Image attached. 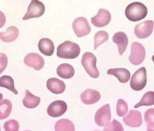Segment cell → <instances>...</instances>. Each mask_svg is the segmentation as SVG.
<instances>
[{
    "instance_id": "cell-1",
    "label": "cell",
    "mask_w": 154,
    "mask_h": 131,
    "mask_svg": "<svg viewBox=\"0 0 154 131\" xmlns=\"http://www.w3.org/2000/svg\"><path fill=\"white\" fill-rule=\"evenodd\" d=\"M147 7L139 2H134L129 4L125 10L127 18L132 22L142 20L147 16Z\"/></svg>"
},
{
    "instance_id": "cell-2",
    "label": "cell",
    "mask_w": 154,
    "mask_h": 131,
    "mask_svg": "<svg viewBox=\"0 0 154 131\" xmlns=\"http://www.w3.org/2000/svg\"><path fill=\"white\" fill-rule=\"evenodd\" d=\"M80 52L81 48L78 44L67 40L59 45L57 48V55L62 59H74L77 58Z\"/></svg>"
},
{
    "instance_id": "cell-3",
    "label": "cell",
    "mask_w": 154,
    "mask_h": 131,
    "mask_svg": "<svg viewBox=\"0 0 154 131\" xmlns=\"http://www.w3.org/2000/svg\"><path fill=\"white\" fill-rule=\"evenodd\" d=\"M82 65L87 73L93 78H97L99 76V71L97 68V58L93 54L86 52L83 55Z\"/></svg>"
},
{
    "instance_id": "cell-4",
    "label": "cell",
    "mask_w": 154,
    "mask_h": 131,
    "mask_svg": "<svg viewBox=\"0 0 154 131\" xmlns=\"http://www.w3.org/2000/svg\"><path fill=\"white\" fill-rule=\"evenodd\" d=\"M130 86L135 91H140L147 84V71L144 67L139 68L132 75L130 81Z\"/></svg>"
},
{
    "instance_id": "cell-5",
    "label": "cell",
    "mask_w": 154,
    "mask_h": 131,
    "mask_svg": "<svg viewBox=\"0 0 154 131\" xmlns=\"http://www.w3.org/2000/svg\"><path fill=\"white\" fill-rule=\"evenodd\" d=\"M146 57V50L143 45L138 42H134L131 45L129 61L134 66H139L143 63Z\"/></svg>"
},
{
    "instance_id": "cell-6",
    "label": "cell",
    "mask_w": 154,
    "mask_h": 131,
    "mask_svg": "<svg viewBox=\"0 0 154 131\" xmlns=\"http://www.w3.org/2000/svg\"><path fill=\"white\" fill-rule=\"evenodd\" d=\"M45 11L44 4L38 0H33L28 7V10L23 17V20H28L32 18L42 16Z\"/></svg>"
},
{
    "instance_id": "cell-7",
    "label": "cell",
    "mask_w": 154,
    "mask_h": 131,
    "mask_svg": "<svg viewBox=\"0 0 154 131\" xmlns=\"http://www.w3.org/2000/svg\"><path fill=\"white\" fill-rule=\"evenodd\" d=\"M72 28L78 38H81L91 32V27L84 17H78L72 23Z\"/></svg>"
},
{
    "instance_id": "cell-8",
    "label": "cell",
    "mask_w": 154,
    "mask_h": 131,
    "mask_svg": "<svg viewBox=\"0 0 154 131\" xmlns=\"http://www.w3.org/2000/svg\"><path fill=\"white\" fill-rule=\"evenodd\" d=\"M154 22L152 20H147L135 26L134 33L139 39H146L149 37L153 31Z\"/></svg>"
},
{
    "instance_id": "cell-9",
    "label": "cell",
    "mask_w": 154,
    "mask_h": 131,
    "mask_svg": "<svg viewBox=\"0 0 154 131\" xmlns=\"http://www.w3.org/2000/svg\"><path fill=\"white\" fill-rule=\"evenodd\" d=\"M111 119V115L109 104H106L98 109L94 117L95 123L100 127L106 126L110 123Z\"/></svg>"
},
{
    "instance_id": "cell-10",
    "label": "cell",
    "mask_w": 154,
    "mask_h": 131,
    "mask_svg": "<svg viewBox=\"0 0 154 131\" xmlns=\"http://www.w3.org/2000/svg\"><path fill=\"white\" fill-rule=\"evenodd\" d=\"M67 109V105L65 102L58 100L52 102L48 107L47 112L51 117L57 118L63 115Z\"/></svg>"
},
{
    "instance_id": "cell-11",
    "label": "cell",
    "mask_w": 154,
    "mask_h": 131,
    "mask_svg": "<svg viewBox=\"0 0 154 131\" xmlns=\"http://www.w3.org/2000/svg\"><path fill=\"white\" fill-rule=\"evenodd\" d=\"M111 19L110 12L105 9H100L96 16L92 17L91 21L94 26L97 28H103L107 26Z\"/></svg>"
},
{
    "instance_id": "cell-12",
    "label": "cell",
    "mask_w": 154,
    "mask_h": 131,
    "mask_svg": "<svg viewBox=\"0 0 154 131\" xmlns=\"http://www.w3.org/2000/svg\"><path fill=\"white\" fill-rule=\"evenodd\" d=\"M24 63L28 66L33 68L35 71H39L44 67L45 61L41 56L35 53H31L25 56Z\"/></svg>"
},
{
    "instance_id": "cell-13",
    "label": "cell",
    "mask_w": 154,
    "mask_h": 131,
    "mask_svg": "<svg viewBox=\"0 0 154 131\" xmlns=\"http://www.w3.org/2000/svg\"><path fill=\"white\" fill-rule=\"evenodd\" d=\"M123 121L127 126L137 128L142 124V118L141 113L137 110H130L128 114L123 118Z\"/></svg>"
},
{
    "instance_id": "cell-14",
    "label": "cell",
    "mask_w": 154,
    "mask_h": 131,
    "mask_svg": "<svg viewBox=\"0 0 154 131\" xmlns=\"http://www.w3.org/2000/svg\"><path fill=\"white\" fill-rule=\"evenodd\" d=\"M100 94L97 90L87 89L81 94V99L83 103L87 105L93 104L98 102L100 99Z\"/></svg>"
},
{
    "instance_id": "cell-15",
    "label": "cell",
    "mask_w": 154,
    "mask_h": 131,
    "mask_svg": "<svg viewBox=\"0 0 154 131\" xmlns=\"http://www.w3.org/2000/svg\"><path fill=\"white\" fill-rule=\"evenodd\" d=\"M46 86L52 93L60 94L63 93L66 89L65 82L57 78H51L47 81Z\"/></svg>"
},
{
    "instance_id": "cell-16",
    "label": "cell",
    "mask_w": 154,
    "mask_h": 131,
    "mask_svg": "<svg viewBox=\"0 0 154 131\" xmlns=\"http://www.w3.org/2000/svg\"><path fill=\"white\" fill-rule=\"evenodd\" d=\"M112 41L117 44L119 55H123L126 50L128 43V39L126 34L122 31L116 33L112 37Z\"/></svg>"
},
{
    "instance_id": "cell-17",
    "label": "cell",
    "mask_w": 154,
    "mask_h": 131,
    "mask_svg": "<svg viewBox=\"0 0 154 131\" xmlns=\"http://www.w3.org/2000/svg\"><path fill=\"white\" fill-rule=\"evenodd\" d=\"M107 73L109 75H112L116 76L119 81L123 83L128 82L130 78V72L125 68H114L110 69L107 71Z\"/></svg>"
},
{
    "instance_id": "cell-18",
    "label": "cell",
    "mask_w": 154,
    "mask_h": 131,
    "mask_svg": "<svg viewBox=\"0 0 154 131\" xmlns=\"http://www.w3.org/2000/svg\"><path fill=\"white\" fill-rule=\"evenodd\" d=\"M39 50L44 55L47 56H51L54 52V44L53 42L48 38L41 39L39 41Z\"/></svg>"
},
{
    "instance_id": "cell-19",
    "label": "cell",
    "mask_w": 154,
    "mask_h": 131,
    "mask_svg": "<svg viewBox=\"0 0 154 131\" xmlns=\"http://www.w3.org/2000/svg\"><path fill=\"white\" fill-rule=\"evenodd\" d=\"M19 35V30L15 26H11L7 28L4 33L1 32L0 34L1 39L5 43H11L14 41Z\"/></svg>"
},
{
    "instance_id": "cell-20",
    "label": "cell",
    "mask_w": 154,
    "mask_h": 131,
    "mask_svg": "<svg viewBox=\"0 0 154 131\" xmlns=\"http://www.w3.org/2000/svg\"><path fill=\"white\" fill-rule=\"evenodd\" d=\"M57 73L59 76L64 79H70L74 76V68L70 64L65 63L61 64L57 68Z\"/></svg>"
},
{
    "instance_id": "cell-21",
    "label": "cell",
    "mask_w": 154,
    "mask_h": 131,
    "mask_svg": "<svg viewBox=\"0 0 154 131\" xmlns=\"http://www.w3.org/2000/svg\"><path fill=\"white\" fill-rule=\"evenodd\" d=\"M41 102V99L38 97L35 96L29 90L25 91V97L22 102L23 106L28 109H34L37 107Z\"/></svg>"
},
{
    "instance_id": "cell-22",
    "label": "cell",
    "mask_w": 154,
    "mask_h": 131,
    "mask_svg": "<svg viewBox=\"0 0 154 131\" xmlns=\"http://www.w3.org/2000/svg\"><path fill=\"white\" fill-rule=\"evenodd\" d=\"M55 131H74L75 126L70 120L62 119L55 123Z\"/></svg>"
},
{
    "instance_id": "cell-23",
    "label": "cell",
    "mask_w": 154,
    "mask_h": 131,
    "mask_svg": "<svg viewBox=\"0 0 154 131\" xmlns=\"http://www.w3.org/2000/svg\"><path fill=\"white\" fill-rule=\"evenodd\" d=\"M12 109V104L8 99L1 100L0 103V119L1 120L7 118L11 114Z\"/></svg>"
},
{
    "instance_id": "cell-24",
    "label": "cell",
    "mask_w": 154,
    "mask_h": 131,
    "mask_svg": "<svg viewBox=\"0 0 154 131\" xmlns=\"http://www.w3.org/2000/svg\"><path fill=\"white\" fill-rule=\"evenodd\" d=\"M0 86L6 88L15 94H18V92L14 87V80L11 77L9 76H3L1 77Z\"/></svg>"
},
{
    "instance_id": "cell-25",
    "label": "cell",
    "mask_w": 154,
    "mask_h": 131,
    "mask_svg": "<svg viewBox=\"0 0 154 131\" xmlns=\"http://www.w3.org/2000/svg\"><path fill=\"white\" fill-rule=\"evenodd\" d=\"M154 105V92H148L141 99L138 103L134 106V108L137 109L142 106H150Z\"/></svg>"
},
{
    "instance_id": "cell-26",
    "label": "cell",
    "mask_w": 154,
    "mask_h": 131,
    "mask_svg": "<svg viewBox=\"0 0 154 131\" xmlns=\"http://www.w3.org/2000/svg\"><path fill=\"white\" fill-rule=\"evenodd\" d=\"M109 39V34L105 31H99L95 33L94 36V49L97 48L102 44L104 43Z\"/></svg>"
},
{
    "instance_id": "cell-27",
    "label": "cell",
    "mask_w": 154,
    "mask_h": 131,
    "mask_svg": "<svg viewBox=\"0 0 154 131\" xmlns=\"http://www.w3.org/2000/svg\"><path fill=\"white\" fill-rule=\"evenodd\" d=\"M144 120L147 124V131H154V109H147L144 113Z\"/></svg>"
},
{
    "instance_id": "cell-28",
    "label": "cell",
    "mask_w": 154,
    "mask_h": 131,
    "mask_svg": "<svg viewBox=\"0 0 154 131\" xmlns=\"http://www.w3.org/2000/svg\"><path fill=\"white\" fill-rule=\"evenodd\" d=\"M128 110V105L126 102L122 99H118L116 104V113L119 117H123L125 116Z\"/></svg>"
},
{
    "instance_id": "cell-29",
    "label": "cell",
    "mask_w": 154,
    "mask_h": 131,
    "mask_svg": "<svg viewBox=\"0 0 154 131\" xmlns=\"http://www.w3.org/2000/svg\"><path fill=\"white\" fill-rule=\"evenodd\" d=\"M104 131H123V127L120 122L114 119L105 126Z\"/></svg>"
},
{
    "instance_id": "cell-30",
    "label": "cell",
    "mask_w": 154,
    "mask_h": 131,
    "mask_svg": "<svg viewBox=\"0 0 154 131\" xmlns=\"http://www.w3.org/2000/svg\"><path fill=\"white\" fill-rule=\"evenodd\" d=\"M4 128L6 131H18L19 130V124L16 120L11 119L5 123Z\"/></svg>"
},
{
    "instance_id": "cell-31",
    "label": "cell",
    "mask_w": 154,
    "mask_h": 131,
    "mask_svg": "<svg viewBox=\"0 0 154 131\" xmlns=\"http://www.w3.org/2000/svg\"><path fill=\"white\" fill-rule=\"evenodd\" d=\"M8 64V58L5 54L1 53V73L5 69Z\"/></svg>"
},
{
    "instance_id": "cell-32",
    "label": "cell",
    "mask_w": 154,
    "mask_h": 131,
    "mask_svg": "<svg viewBox=\"0 0 154 131\" xmlns=\"http://www.w3.org/2000/svg\"><path fill=\"white\" fill-rule=\"evenodd\" d=\"M152 60L153 61V62L154 63V55H153V56L152 57Z\"/></svg>"
}]
</instances>
